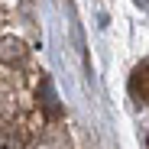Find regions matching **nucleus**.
Instances as JSON below:
<instances>
[{
	"label": "nucleus",
	"mask_w": 149,
	"mask_h": 149,
	"mask_svg": "<svg viewBox=\"0 0 149 149\" xmlns=\"http://www.w3.org/2000/svg\"><path fill=\"white\" fill-rule=\"evenodd\" d=\"M130 94L139 104H149V62H143L133 74H130Z\"/></svg>",
	"instance_id": "nucleus-1"
},
{
	"label": "nucleus",
	"mask_w": 149,
	"mask_h": 149,
	"mask_svg": "<svg viewBox=\"0 0 149 149\" xmlns=\"http://www.w3.org/2000/svg\"><path fill=\"white\" fill-rule=\"evenodd\" d=\"M0 58L23 65V62H26V45H23L19 39H3V42H0Z\"/></svg>",
	"instance_id": "nucleus-2"
},
{
	"label": "nucleus",
	"mask_w": 149,
	"mask_h": 149,
	"mask_svg": "<svg viewBox=\"0 0 149 149\" xmlns=\"http://www.w3.org/2000/svg\"><path fill=\"white\" fill-rule=\"evenodd\" d=\"M136 3H139V7H146V0H136Z\"/></svg>",
	"instance_id": "nucleus-3"
}]
</instances>
